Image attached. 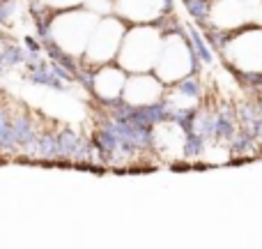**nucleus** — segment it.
<instances>
[{
    "mask_svg": "<svg viewBox=\"0 0 262 249\" xmlns=\"http://www.w3.org/2000/svg\"><path fill=\"white\" fill-rule=\"evenodd\" d=\"M189 14L195 18L198 23H205L209 18V12H212V0H184Z\"/></svg>",
    "mask_w": 262,
    "mask_h": 249,
    "instance_id": "obj_4",
    "label": "nucleus"
},
{
    "mask_svg": "<svg viewBox=\"0 0 262 249\" xmlns=\"http://www.w3.org/2000/svg\"><path fill=\"white\" fill-rule=\"evenodd\" d=\"M221 53L228 58L232 72L262 74V30L249 28L242 32H230Z\"/></svg>",
    "mask_w": 262,
    "mask_h": 249,
    "instance_id": "obj_2",
    "label": "nucleus"
},
{
    "mask_svg": "<svg viewBox=\"0 0 262 249\" xmlns=\"http://www.w3.org/2000/svg\"><path fill=\"white\" fill-rule=\"evenodd\" d=\"M124 83H127V74H124L122 67H113L108 63L104 67H95V74H92V92L99 97L101 104L122 97Z\"/></svg>",
    "mask_w": 262,
    "mask_h": 249,
    "instance_id": "obj_3",
    "label": "nucleus"
},
{
    "mask_svg": "<svg viewBox=\"0 0 262 249\" xmlns=\"http://www.w3.org/2000/svg\"><path fill=\"white\" fill-rule=\"evenodd\" d=\"M161 46V35H159L157 23H140L131 28L129 35H122L118 49V65L122 69H147L154 65Z\"/></svg>",
    "mask_w": 262,
    "mask_h": 249,
    "instance_id": "obj_1",
    "label": "nucleus"
}]
</instances>
